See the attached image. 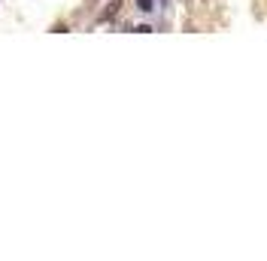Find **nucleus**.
Here are the masks:
<instances>
[{"instance_id": "nucleus-1", "label": "nucleus", "mask_w": 267, "mask_h": 261, "mask_svg": "<svg viewBox=\"0 0 267 261\" xmlns=\"http://www.w3.org/2000/svg\"><path fill=\"white\" fill-rule=\"evenodd\" d=\"M137 9L140 12H152L155 9V0H137Z\"/></svg>"}]
</instances>
